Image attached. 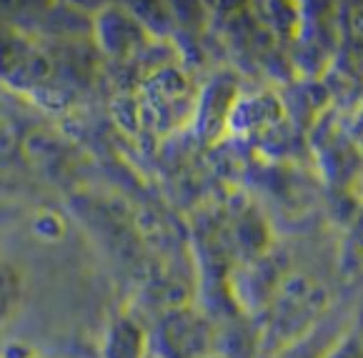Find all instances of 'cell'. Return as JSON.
Masks as SVG:
<instances>
[{
    "label": "cell",
    "mask_w": 363,
    "mask_h": 358,
    "mask_svg": "<svg viewBox=\"0 0 363 358\" xmlns=\"http://www.w3.org/2000/svg\"><path fill=\"white\" fill-rule=\"evenodd\" d=\"M160 351L166 358H213V331L203 315L178 308L160 321Z\"/></svg>",
    "instance_id": "2"
},
{
    "label": "cell",
    "mask_w": 363,
    "mask_h": 358,
    "mask_svg": "<svg viewBox=\"0 0 363 358\" xmlns=\"http://www.w3.org/2000/svg\"><path fill=\"white\" fill-rule=\"evenodd\" d=\"M23 273L13 263L0 261V323L11 321L23 303Z\"/></svg>",
    "instance_id": "3"
},
{
    "label": "cell",
    "mask_w": 363,
    "mask_h": 358,
    "mask_svg": "<svg viewBox=\"0 0 363 358\" xmlns=\"http://www.w3.org/2000/svg\"><path fill=\"white\" fill-rule=\"evenodd\" d=\"M18 148V130L13 125V121L6 116V113H0V161L13 155Z\"/></svg>",
    "instance_id": "4"
},
{
    "label": "cell",
    "mask_w": 363,
    "mask_h": 358,
    "mask_svg": "<svg viewBox=\"0 0 363 358\" xmlns=\"http://www.w3.org/2000/svg\"><path fill=\"white\" fill-rule=\"evenodd\" d=\"M0 78L18 91H43L55 78V63L35 38L0 26Z\"/></svg>",
    "instance_id": "1"
}]
</instances>
